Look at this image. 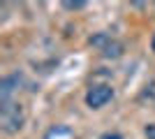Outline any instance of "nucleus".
<instances>
[{"mask_svg":"<svg viewBox=\"0 0 155 139\" xmlns=\"http://www.w3.org/2000/svg\"><path fill=\"white\" fill-rule=\"evenodd\" d=\"M44 139H74V130L67 125H53L44 134Z\"/></svg>","mask_w":155,"mask_h":139,"instance_id":"39448f33","label":"nucleus"},{"mask_svg":"<svg viewBox=\"0 0 155 139\" xmlns=\"http://www.w3.org/2000/svg\"><path fill=\"white\" fill-rule=\"evenodd\" d=\"M86 2L84 0H74V2H65V7H67V9H79V7H84Z\"/></svg>","mask_w":155,"mask_h":139,"instance_id":"423d86ee","label":"nucleus"},{"mask_svg":"<svg viewBox=\"0 0 155 139\" xmlns=\"http://www.w3.org/2000/svg\"><path fill=\"white\" fill-rule=\"evenodd\" d=\"M111 98H114V88L111 86H107V84H95V86H91L88 93H86V104L91 107V109H100V107H104Z\"/></svg>","mask_w":155,"mask_h":139,"instance_id":"7ed1b4c3","label":"nucleus"},{"mask_svg":"<svg viewBox=\"0 0 155 139\" xmlns=\"http://www.w3.org/2000/svg\"><path fill=\"white\" fill-rule=\"evenodd\" d=\"M23 121H26V114H23V107L14 104V102H5L0 107V123H2V130L7 134H14L23 127Z\"/></svg>","mask_w":155,"mask_h":139,"instance_id":"f257e3e1","label":"nucleus"},{"mask_svg":"<svg viewBox=\"0 0 155 139\" xmlns=\"http://www.w3.org/2000/svg\"><path fill=\"white\" fill-rule=\"evenodd\" d=\"M19 84H21V77H19V74L5 77V79L0 81V102H2V104H5V102H9V95L16 91V86H19Z\"/></svg>","mask_w":155,"mask_h":139,"instance_id":"20e7f679","label":"nucleus"},{"mask_svg":"<svg viewBox=\"0 0 155 139\" xmlns=\"http://www.w3.org/2000/svg\"><path fill=\"white\" fill-rule=\"evenodd\" d=\"M88 42H91L95 49H100L102 56H107V58H118V56H123V44H120L118 40H114V37H109L107 33L93 35Z\"/></svg>","mask_w":155,"mask_h":139,"instance_id":"f03ea898","label":"nucleus"},{"mask_svg":"<svg viewBox=\"0 0 155 139\" xmlns=\"http://www.w3.org/2000/svg\"><path fill=\"white\" fill-rule=\"evenodd\" d=\"M102 139H123V137H120L118 132H104V134H102Z\"/></svg>","mask_w":155,"mask_h":139,"instance_id":"6e6552de","label":"nucleus"},{"mask_svg":"<svg viewBox=\"0 0 155 139\" xmlns=\"http://www.w3.org/2000/svg\"><path fill=\"white\" fill-rule=\"evenodd\" d=\"M146 137L155 139V125H146Z\"/></svg>","mask_w":155,"mask_h":139,"instance_id":"0eeeda50","label":"nucleus"}]
</instances>
